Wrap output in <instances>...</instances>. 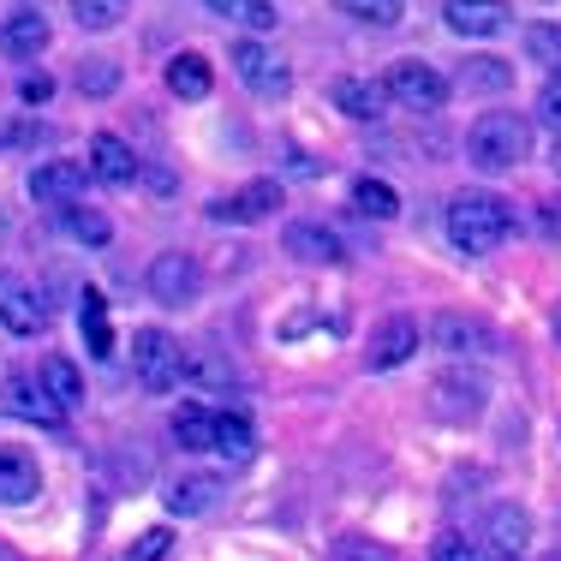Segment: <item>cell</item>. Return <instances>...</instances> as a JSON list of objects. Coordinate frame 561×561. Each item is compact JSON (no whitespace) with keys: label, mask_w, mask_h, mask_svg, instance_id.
Masks as SVG:
<instances>
[{"label":"cell","mask_w":561,"mask_h":561,"mask_svg":"<svg viewBox=\"0 0 561 561\" xmlns=\"http://www.w3.org/2000/svg\"><path fill=\"white\" fill-rule=\"evenodd\" d=\"M280 209V180H251L245 192L216 197L209 204V221H270Z\"/></svg>","instance_id":"cell-16"},{"label":"cell","mask_w":561,"mask_h":561,"mask_svg":"<svg viewBox=\"0 0 561 561\" xmlns=\"http://www.w3.org/2000/svg\"><path fill=\"white\" fill-rule=\"evenodd\" d=\"M7 412H12V419H31V424H48V431L66 419V407L48 394L43 377H36V382H31V377H12V382H7Z\"/></svg>","instance_id":"cell-20"},{"label":"cell","mask_w":561,"mask_h":561,"mask_svg":"<svg viewBox=\"0 0 561 561\" xmlns=\"http://www.w3.org/2000/svg\"><path fill=\"white\" fill-rule=\"evenodd\" d=\"M168 543H173V538H168V531H162V526H156V531H144V538H138V543H131V550H126V556H131V561H156V556H168Z\"/></svg>","instance_id":"cell-38"},{"label":"cell","mask_w":561,"mask_h":561,"mask_svg":"<svg viewBox=\"0 0 561 561\" xmlns=\"http://www.w3.org/2000/svg\"><path fill=\"white\" fill-rule=\"evenodd\" d=\"M531 119L538 126H550V131H561V66L550 78H543V90H538V108H531Z\"/></svg>","instance_id":"cell-35"},{"label":"cell","mask_w":561,"mask_h":561,"mask_svg":"<svg viewBox=\"0 0 561 561\" xmlns=\"http://www.w3.org/2000/svg\"><path fill=\"white\" fill-rule=\"evenodd\" d=\"M280 245H287V257L305 263V270H335V263H346L341 233L329 221H311V216H299V221L280 227Z\"/></svg>","instance_id":"cell-6"},{"label":"cell","mask_w":561,"mask_h":561,"mask_svg":"<svg viewBox=\"0 0 561 561\" xmlns=\"http://www.w3.org/2000/svg\"><path fill=\"white\" fill-rule=\"evenodd\" d=\"M287 173H293V180H311L317 162H311V156H299V150H287Z\"/></svg>","instance_id":"cell-40"},{"label":"cell","mask_w":561,"mask_h":561,"mask_svg":"<svg viewBox=\"0 0 561 561\" xmlns=\"http://www.w3.org/2000/svg\"><path fill=\"white\" fill-rule=\"evenodd\" d=\"M0 323H7V335H19V341L43 335V323H48L43 293H36L31 280H19V275H0Z\"/></svg>","instance_id":"cell-11"},{"label":"cell","mask_w":561,"mask_h":561,"mask_svg":"<svg viewBox=\"0 0 561 561\" xmlns=\"http://www.w3.org/2000/svg\"><path fill=\"white\" fill-rule=\"evenodd\" d=\"M72 84H78V96H114V90H119V66L114 60H84Z\"/></svg>","instance_id":"cell-34"},{"label":"cell","mask_w":561,"mask_h":561,"mask_svg":"<svg viewBox=\"0 0 561 561\" xmlns=\"http://www.w3.org/2000/svg\"><path fill=\"white\" fill-rule=\"evenodd\" d=\"M209 12H216V19H239V24H251V31H275V7L270 0H204Z\"/></svg>","instance_id":"cell-28"},{"label":"cell","mask_w":561,"mask_h":561,"mask_svg":"<svg viewBox=\"0 0 561 561\" xmlns=\"http://www.w3.org/2000/svg\"><path fill=\"white\" fill-rule=\"evenodd\" d=\"M329 96H335V108L346 114V119H358V126H377V119H389V78H335V90H329Z\"/></svg>","instance_id":"cell-13"},{"label":"cell","mask_w":561,"mask_h":561,"mask_svg":"<svg viewBox=\"0 0 561 561\" xmlns=\"http://www.w3.org/2000/svg\"><path fill=\"white\" fill-rule=\"evenodd\" d=\"M436 419L443 424H478L490 407V382L478 377V370H448V377H436Z\"/></svg>","instance_id":"cell-7"},{"label":"cell","mask_w":561,"mask_h":561,"mask_svg":"<svg viewBox=\"0 0 561 561\" xmlns=\"http://www.w3.org/2000/svg\"><path fill=\"white\" fill-rule=\"evenodd\" d=\"M233 72H239V84L251 90V96H263V102H275V96H287V60L275 55V48H263V43H233Z\"/></svg>","instance_id":"cell-8"},{"label":"cell","mask_w":561,"mask_h":561,"mask_svg":"<svg viewBox=\"0 0 561 561\" xmlns=\"http://www.w3.org/2000/svg\"><path fill=\"white\" fill-rule=\"evenodd\" d=\"M209 84H216V72H209L204 55H173V60H168V90H173L180 102H204Z\"/></svg>","instance_id":"cell-23"},{"label":"cell","mask_w":561,"mask_h":561,"mask_svg":"<svg viewBox=\"0 0 561 561\" xmlns=\"http://www.w3.org/2000/svg\"><path fill=\"white\" fill-rule=\"evenodd\" d=\"M221 490L227 484H221V478H209V472H180V478H168L162 502H168L173 519H204V514H216Z\"/></svg>","instance_id":"cell-14"},{"label":"cell","mask_w":561,"mask_h":561,"mask_svg":"<svg viewBox=\"0 0 561 561\" xmlns=\"http://www.w3.org/2000/svg\"><path fill=\"white\" fill-rule=\"evenodd\" d=\"M72 19L78 31H114L126 19V0H72Z\"/></svg>","instance_id":"cell-33"},{"label":"cell","mask_w":561,"mask_h":561,"mask_svg":"<svg viewBox=\"0 0 561 561\" xmlns=\"http://www.w3.org/2000/svg\"><path fill=\"white\" fill-rule=\"evenodd\" d=\"M78 329L90 335V353H96V358H114V335H108V317H102L96 293H84V299H78Z\"/></svg>","instance_id":"cell-29"},{"label":"cell","mask_w":561,"mask_h":561,"mask_svg":"<svg viewBox=\"0 0 561 561\" xmlns=\"http://www.w3.org/2000/svg\"><path fill=\"white\" fill-rule=\"evenodd\" d=\"M531 156V119L526 114H478V126L466 131V162L478 173H507Z\"/></svg>","instance_id":"cell-2"},{"label":"cell","mask_w":561,"mask_h":561,"mask_svg":"<svg viewBox=\"0 0 561 561\" xmlns=\"http://www.w3.org/2000/svg\"><path fill=\"white\" fill-rule=\"evenodd\" d=\"M209 454H216L227 472H239V466L257 460V431L239 412H216V443H209Z\"/></svg>","instance_id":"cell-22"},{"label":"cell","mask_w":561,"mask_h":561,"mask_svg":"<svg viewBox=\"0 0 561 561\" xmlns=\"http://www.w3.org/2000/svg\"><path fill=\"white\" fill-rule=\"evenodd\" d=\"M443 19H448L454 36H466V43H490V36L514 31V7H507V0H448Z\"/></svg>","instance_id":"cell-10"},{"label":"cell","mask_w":561,"mask_h":561,"mask_svg":"<svg viewBox=\"0 0 561 561\" xmlns=\"http://www.w3.org/2000/svg\"><path fill=\"white\" fill-rule=\"evenodd\" d=\"M526 60L556 72L561 66V24H526Z\"/></svg>","instance_id":"cell-31"},{"label":"cell","mask_w":561,"mask_h":561,"mask_svg":"<svg viewBox=\"0 0 561 561\" xmlns=\"http://www.w3.org/2000/svg\"><path fill=\"white\" fill-rule=\"evenodd\" d=\"M412 353H419V323H412L407 311H394V317H382V323L370 329L365 370H400Z\"/></svg>","instance_id":"cell-12"},{"label":"cell","mask_w":561,"mask_h":561,"mask_svg":"<svg viewBox=\"0 0 561 561\" xmlns=\"http://www.w3.org/2000/svg\"><path fill=\"white\" fill-rule=\"evenodd\" d=\"M168 431H173V443H180L185 454H209V443H216V412L209 407H180Z\"/></svg>","instance_id":"cell-24"},{"label":"cell","mask_w":561,"mask_h":561,"mask_svg":"<svg viewBox=\"0 0 561 561\" xmlns=\"http://www.w3.org/2000/svg\"><path fill=\"white\" fill-rule=\"evenodd\" d=\"M389 96L400 102L407 114H443V102H448V78L436 72L431 60H394V72H389Z\"/></svg>","instance_id":"cell-5"},{"label":"cell","mask_w":561,"mask_h":561,"mask_svg":"<svg viewBox=\"0 0 561 561\" xmlns=\"http://www.w3.org/2000/svg\"><path fill=\"white\" fill-rule=\"evenodd\" d=\"M43 496V466L24 448H0V507H24Z\"/></svg>","instance_id":"cell-18"},{"label":"cell","mask_w":561,"mask_h":561,"mask_svg":"<svg viewBox=\"0 0 561 561\" xmlns=\"http://www.w3.org/2000/svg\"><path fill=\"white\" fill-rule=\"evenodd\" d=\"M556 341H561V317H556Z\"/></svg>","instance_id":"cell-43"},{"label":"cell","mask_w":561,"mask_h":561,"mask_svg":"<svg viewBox=\"0 0 561 561\" xmlns=\"http://www.w3.org/2000/svg\"><path fill=\"white\" fill-rule=\"evenodd\" d=\"M550 162H556V173H561V131H556V150H550Z\"/></svg>","instance_id":"cell-42"},{"label":"cell","mask_w":561,"mask_h":561,"mask_svg":"<svg viewBox=\"0 0 561 561\" xmlns=\"http://www.w3.org/2000/svg\"><path fill=\"white\" fill-rule=\"evenodd\" d=\"M353 204H358V216H370V221H394L400 216V192L389 180H370V173L353 185Z\"/></svg>","instance_id":"cell-26"},{"label":"cell","mask_w":561,"mask_h":561,"mask_svg":"<svg viewBox=\"0 0 561 561\" xmlns=\"http://www.w3.org/2000/svg\"><path fill=\"white\" fill-rule=\"evenodd\" d=\"M138 156H131V144L126 138H114V131H96V138H90V180H102V185H131L138 180Z\"/></svg>","instance_id":"cell-19"},{"label":"cell","mask_w":561,"mask_h":561,"mask_svg":"<svg viewBox=\"0 0 561 561\" xmlns=\"http://www.w3.org/2000/svg\"><path fill=\"white\" fill-rule=\"evenodd\" d=\"M19 96L31 102V108H43V102L55 96V78H48V72H24L19 78Z\"/></svg>","instance_id":"cell-37"},{"label":"cell","mask_w":561,"mask_h":561,"mask_svg":"<svg viewBox=\"0 0 561 561\" xmlns=\"http://www.w3.org/2000/svg\"><path fill=\"white\" fill-rule=\"evenodd\" d=\"M484 556H526V543H531V514L519 502H496L484 514Z\"/></svg>","instance_id":"cell-15"},{"label":"cell","mask_w":561,"mask_h":561,"mask_svg":"<svg viewBox=\"0 0 561 561\" xmlns=\"http://www.w3.org/2000/svg\"><path fill=\"white\" fill-rule=\"evenodd\" d=\"M60 227L78 239V245H108V216H96L90 204H60Z\"/></svg>","instance_id":"cell-27"},{"label":"cell","mask_w":561,"mask_h":561,"mask_svg":"<svg viewBox=\"0 0 561 561\" xmlns=\"http://www.w3.org/2000/svg\"><path fill=\"white\" fill-rule=\"evenodd\" d=\"M431 341H436V353H448V358H460V365H484V358H496L502 353V341H496V329L484 323V317H460V311H448V317H436V329H431Z\"/></svg>","instance_id":"cell-4"},{"label":"cell","mask_w":561,"mask_h":561,"mask_svg":"<svg viewBox=\"0 0 561 561\" xmlns=\"http://www.w3.org/2000/svg\"><path fill=\"white\" fill-rule=\"evenodd\" d=\"M48 48V19L36 7H19L12 19H0V55L12 60H36Z\"/></svg>","instance_id":"cell-21"},{"label":"cell","mask_w":561,"mask_h":561,"mask_svg":"<svg viewBox=\"0 0 561 561\" xmlns=\"http://www.w3.org/2000/svg\"><path fill=\"white\" fill-rule=\"evenodd\" d=\"M538 233L561 239V197H543V204H538Z\"/></svg>","instance_id":"cell-39"},{"label":"cell","mask_w":561,"mask_h":561,"mask_svg":"<svg viewBox=\"0 0 561 561\" xmlns=\"http://www.w3.org/2000/svg\"><path fill=\"white\" fill-rule=\"evenodd\" d=\"M335 7L346 12V19H358V24H377V31H389V24H400L407 0H335Z\"/></svg>","instance_id":"cell-32"},{"label":"cell","mask_w":561,"mask_h":561,"mask_svg":"<svg viewBox=\"0 0 561 561\" xmlns=\"http://www.w3.org/2000/svg\"><path fill=\"white\" fill-rule=\"evenodd\" d=\"M431 556L436 561H460V556H484V543H466L460 531H443V538L431 543Z\"/></svg>","instance_id":"cell-36"},{"label":"cell","mask_w":561,"mask_h":561,"mask_svg":"<svg viewBox=\"0 0 561 561\" xmlns=\"http://www.w3.org/2000/svg\"><path fill=\"white\" fill-rule=\"evenodd\" d=\"M131 370H138V382L150 394H173L185 377L180 341H173L168 329H138V335H131Z\"/></svg>","instance_id":"cell-3"},{"label":"cell","mask_w":561,"mask_h":561,"mask_svg":"<svg viewBox=\"0 0 561 561\" xmlns=\"http://www.w3.org/2000/svg\"><path fill=\"white\" fill-rule=\"evenodd\" d=\"M443 227H448V245L460 257H490L502 251V239L514 233V209L507 197L496 192H454L448 209H443Z\"/></svg>","instance_id":"cell-1"},{"label":"cell","mask_w":561,"mask_h":561,"mask_svg":"<svg viewBox=\"0 0 561 561\" xmlns=\"http://www.w3.org/2000/svg\"><path fill=\"white\" fill-rule=\"evenodd\" d=\"M507 84H514V66L496 55H478L460 66V90H472V96H502Z\"/></svg>","instance_id":"cell-25"},{"label":"cell","mask_w":561,"mask_h":561,"mask_svg":"<svg viewBox=\"0 0 561 561\" xmlns=\"http://www.w3.org/2000/svg\"><path fill=\"white\" fill-rule=\"evenodd\" d=\"M31 138H43V126H12L7 131V144H31Z\"/></svg>","instance_id":"cell-41"},{"label":"cell","mask_w":561,"mask_h":561,"mask_svg":"<svg viewBox=\"0 0 561 561\" xmlns=\"http://www.w3.org/2000/svg\"><path fill=\"white\" fill-rule=\"evenodd\" d=\"M43 382H48V394H55L60 407H78V400H84V377H78L72 358H48V365H43Z\"/></svg>","instance_id":"cell-30"},{"label":"cell","mask_w":561,"mask_h":561,"mask_svg":"<svg viewBox=\"0 0 561 561\" xmlns=\"http://www.w3.org/2000/svg\"><path fill=\"white\" fill-rule=\"evenodd\" d=\"M84 180H90V162H43L31 168V197L36 204H78L84 197Z\"/></svg>","instance_id":"cell-17"},{"label":"cell","mask_w":561,"mask_h":561,"mask_svg":"<svg viewBox=\"0 0 561 561\" xmlns=\"http://www.w3.org/2000/svg\"><path fill=\"white\" fill-rule=\"evenodd\" d=\"M150 293H156V305H192L197 293H204V270H197L192 251H162V257H150Z\"/></svg>","instance_id":"cell-9"}]
</instances>
